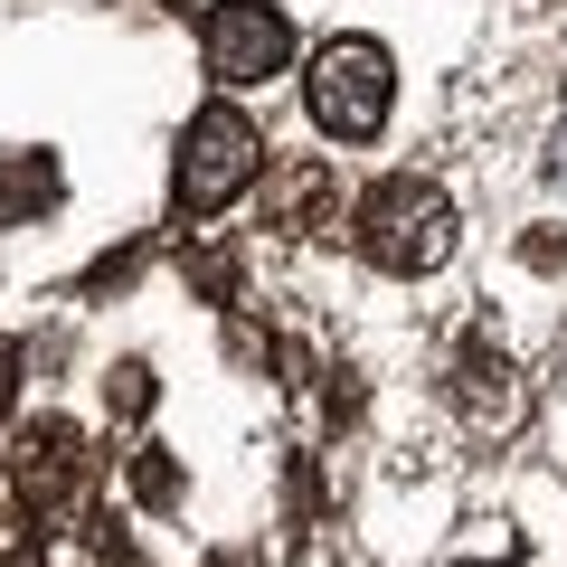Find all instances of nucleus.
Listing matches in <instances>:
<instances>
[{"label":"nucleus","mask_w":567,"mask_h":567,"mask_svg":"<svg viewBox=\"0 0 567 567\" xmlns=\"http://www.w3.org/2000/svg\"><path fill=\"white\" fill-rule=\"evenodd\" d=\"M350 246H360L369 275H435V265L454 256V199L425 171H388V181L360 189V208H350Z\"/></svg>","instance_id":"obj_1"},{"label":"nucleus","mask_w":567,"mask_h":567,"mask_svg":"<svg viewBox=\"0 0 567 567\" xmlns=\"http://www.w3.org/2000/svg\"><path fill=\"white\" fill-rule=\"evenodd\" d=\"M265 152L275 142L256 133V114L246 104H199V114L181 123V152H171V218L181 227H199V218H218V208H237L246 189L265 181Z\"/></svg>","instance_id":"obj_2"},{"label":"nucleus","mask_w":567,"mask_h":567,"mask_svg":"<svg viewBox=\"0 0 567 567\" xmlns=\"http://www.w3.org/2000/svg\"><path fill=\"white\" fill-rule=\"evenodd\" d=\"M303 104H312V133L322 142H379L388 114H398V58L379 39H360V29H341V39L312 48Z\"/></svg>","instance_id":"obj_3"},{"label":"nucleus","mask_w":567,"mask_h":567,"mask_svg":"<svg viewBox=\"0 0 567 567\" xmlns=\"http://www.w3.org/2000/svg\"><path fill=\"white\" fill-rule=\"evenodd\" d=\"M199 48H208V76H218L227 95L275 85L284 66H293V10H284V0H208Z\"/></svg>","instance_id":"obj_4"},{"label":"nucleus","mask_w":567,"mask_h":567,"mask_svg":"<svg viewBox=\"0 0 567 567\" xmlns=\"http://www.w3.org/2000/svg\"><path fill=\"white\" fill-rule=\"evenodd\" d=\"M445 406H454L464 435H511V425L529 416V388H520V369L502 360L492 331H464V341H454V360H445Z\"/></svg>","instance_id":"obj_5"},{"label":"nucleus","mask_w":567,"mask_h":567,"mask_svg":"<svg viewBox=\"0 0 567 567\" xmlns=\"http://www.w3.org/2000/svg\"><path fill=\"white\" fill-rule=\"evenodd\" d=\"M20 502H29V520H58V511L85 502V435L66 416L20 425Z\"/></svg>","instance_id":"obj_6"},{"label":"nucleus","mask_w":567,"mask_h":567,"mask_svg":"<svg viewBox=\"0 0 567 567\" xmlns=\"http://www.w3.org/2000/svg\"><path fill=\"white\" fill-rule=\"evenodd\" d=\"M265 227L275 237H331L341 227V171L322 152H293V162H265Z\"/></svg>","instance_id":"obj_7"},{"label":"nucleus","mask_w":567,"mask_h":567,"mask_svg":"<svg viewBox=\"0 0 567 567\" xmlns=\"http://www.w3.org/2000/svg\"><path fill=\"white\" fill-rule=\"evenodd\" d=\"M66 199V171L58 152H0V227H29Z\"/></svg>","instance_id":"obj_8"},{"label":"nucleus","mask_w":567,"mask_h":567,"mask_svg":"<svg viewBox=\"0 0 567 567\" xmlns=\"http://www.w3.org/2000/svg\"><path fill=\"white\" fill-rule=\"evenodd\" d=\"M123 492H133L142 511H181L189 502V473H181L171 445H133V454H123Z\"/></svg>","instance_id":"obj_9"},{"label":"nucleus","mask_w":567,"mask_h":567,"mask_svg":"<svg viewBox=\"0 0 567 567\" xmlns=\"http://www.w3.org/2000/svg\"><path fill=\"white\" fill-rule=\"evenodd\" d=\"M104 416H114V425L152 416V360H114V379H104Z\"/></svg>","instance_id":"obj_10"},{"label":"nucleus","mask_w":567,"mask_h":567,"mask_svg":"<svg viewBox=\"0 0 567 567\" xmlns=\"http://www.w3.org/2000/svg\"><path fill=\"white\" fill-rule=\"evenodd\" d=\"M322 379H331V388H322V416H331V425H350V416H360V398H369L360 369H322Z\"/></svg>","instance_id":"obj_11"},{"label":"nucleus","mask_w":567,"mask_h":567,"mask_svg":"<svg viewBox=\"0 0 567 567\" xmlns=\"http://www.w3.org/2000/svg\"><path fill=\"white\" fill-rule=\"evenodd\" d=\"M520 265H539V275H558V265H567V237H548V227H539V237H520Z\"/></svg>","instance_id":"obj_12"},{"label":"nucleus","mask_w":567,"mask_h":567,"mask_svg":"<svg viewBox=\"0 0 567 567\" xmlns=\"http://www.w3.org/2000/svg\"><path fill=\"white\" fill-rule=\"evenodd\" d=\"M10 388H20V350H0V406H10Z\"/></svg>","instance_id":"obj_13"},{"label":"nucleus","mask_w":567,"mask_h":567,"mask_svg":"<svg viewBox=\"0 0 567 567\" xmlns=\"http://www.w3.org/2000/svg\"><path fill=\"white\" fill-rule=\"evenodd\" d=\"M208 567H265V558H256V548H218V558H208Z\"/></svg>","instance_id":"obj_14"},{"label":"nucleus","mask_w":567,"mask_h":567,"mask_svg":"<svg viewBox=\"0 0 567 567\" xmlns=\"http://www.w3.org/2000/svg\"><path fill=\"white\" fill-rule=\"evenodd\" d=\"M162 10H189V0H162Z\"/></svg>","instance_id":"obj_15"}]
</instances>
